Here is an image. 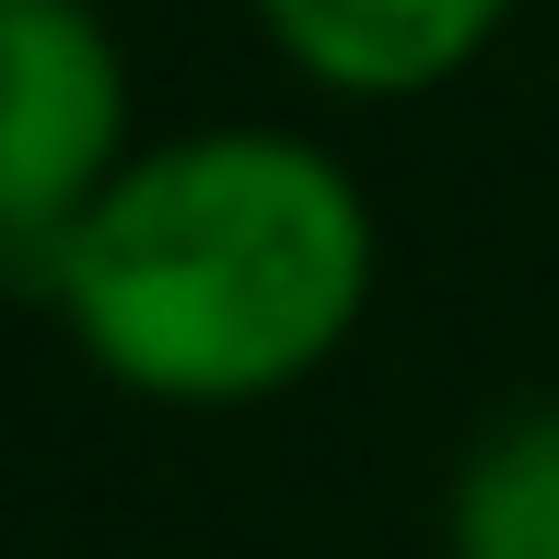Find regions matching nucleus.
<instances>
[{"mask_svg":"<svg viewBox=\"0 0 559 559\" xmlns=\"http://www.w3.org/2000/svg\"><path fill=\"white\" fill-rule=\"evenodd\" d=\"M373 280L384 234L338 152L222 117L129 152V175L59 245L47 314L140 408H257L349 349Z\"/></svg>","mask_w":559,"mask_h":559,"instance_id":"f257e3e1","label":"nucleus"},{"mask_svg":"<svg viewBox=\"0 0 559 559\" xmlns=\"http://www.w3.org/2000/svg\"><path fill=\"white\" fill-rule=\"evenodd\" d=\"M129 47L105 0H0V269L47 304L59 245L129 175Z\"/></svg>","mask_w":559,"mask_h":559,"instance_id":"f03ea898","label":"nucleus"},{"mask_svg":"<svg viewBox=\"0 0 559 559\" xmlns=\"http://www.w3.org/2000/svg\"><path fill=\"white\" fill-rule=\"evenodd\" d=\"M257 24L314 94L408 105V94H443L513 24V0H257Z\"/></svg>","mask_w":559,"mask_h":559,"instance_id":"7ed1b4c3","label":"nucleus"},{"mask_svg":"<svg viewBox=\"0 0 559 559\" xmlns=\"http://www.w3.org/2000/svg\"><path fill=\"white\" fill-rule=\"evenodd\" d=\"M443 559H559V396H524L454 454Z\"/></svg>","mask_w":559,"mask_h":559,"instance_id":"20e7f679","label":"nucleus"}]
</instances>
